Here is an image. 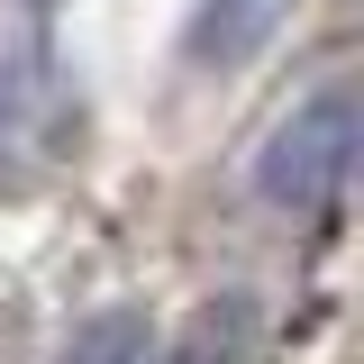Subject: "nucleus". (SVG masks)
I'll return each instance as SVG.
<instances>
[{"mask_svg":"<svg viewBox=\"0 0 364 364\" xmlns=\"http://www.w3.org/2000/svg\"><path fill=\"white\" fill-rule=\"evenodd\" d=\"M355 91L328 82L310 91L282 128L264 136V155H255V191H264V210H282V219H318V210H337V191H346V173H355Z\"/></svg>","mask_w":364,"mask_h":364,"instance_id":"1","label":"nucleus"},{"mask_svg":"<svg viewBox=\"0 0 364 364\" xmlns=\"http://www.w3.org/2000/svg\"><path fill=\"white\" fill-rule=\"evenodd\" d=\"M282 9H291V0H200L191 28H182V55H191V64H246V55L273 37Z\"/></svg>","mask_w":364,"mask_h":364,"instance_id":"2","label":"nucleus"},{"mask_svg":"<svg viewBox=\"0 0 364 364\" xmlns=\"http://www.w3.org/2000/svg\"><path fill=\"white\" fill-rule=\"evenodd\" d=\"M55 364H155V328L136 310H100V318H82V328L64 337Z\"/></svg>","mask_w":364,"mask_h":364,"instance_id":"3","label":"nucleus"},{"mask_svg":"<svg viewBox=\"0 0 364 364\" xmlns=\"http://www.w3.org/2000/svg\"><path fill=\"white\" fill-rule=\"evenodd\" d=\"M28 9H55V0H28Z\"/></svg>","mask_w":364,"mask_h":364,"instance_id":"4","label":"nucleus"}]
</instances>
